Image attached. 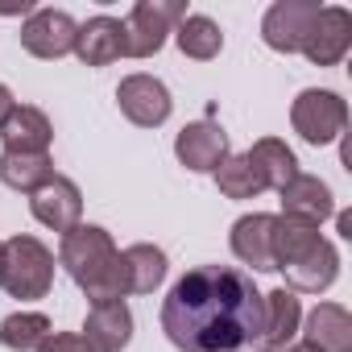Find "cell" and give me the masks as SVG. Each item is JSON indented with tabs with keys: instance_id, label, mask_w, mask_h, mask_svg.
Listing matches in <instances>:
<instances>
[{
	"instance_id": "cell-1",
	"label": "cell",
	"mask_w": 352,
	"mask_h": 352,
	"mask_svg": "<svg viewBox=\"0 0 352 352\" xmlns=\"http://www.w3.org/2000/svg\"><path fill=\"white\" fill-rule=\"evenodd\" d=\"M265 294L232 265H195L170 286L162 331L179 352H241L257 340Z\"/></svg>"
},
{
	"instance_id": "cell-2",
	"label": "cell",
	"mask_w": 352,
	"mask_h": 352,
	"mask_svg": "<svg viewBox=\"0 0 352 352\" xmlns=\"http://www.w3.org/2000/svg\"><path fill=\"white\" fill-rule=\"evenodd\" d=\"M58 265L75 278V286L87 294L91 307H100V302H124L129 298L120 249L112 245V232L100 228V224H75L71 232H63Z\"/></svg>"
},
{
	"instance_id": "cell-3",
	"label": "cell",
	"mask_w": 352,
	"mask_h": 352,
	"mask_svg": "<svg viewBox=\"0 0 352 352\" xmlns=\"http://www.w3.org/2000/svg\"><path fill=\"white\" fill-rule=\"evenodd\" d=\"M274 270L286 274V290L294 294H323L340 278V253L319 228L294 224L278 216L274 228Z\"/></svg>"
},
{
	"instance_id": "cell-4",
	"label": "cell",
	"mask_w": 352,
	"mask_h": 352,
	"mask_svg": "<svg viewBox=\"0 0 352 352\" xmlns=\"http://www.w3.org/2000/svg\"><path fill=\"white\" fill-rule=\"evenodd\" d=\"M54 286V253L38 241V236H9L5 241V278L0 290H9L13 298L30 302V298H46Z\"/></svg>"
},
{
	"instance_id": "cell-5",
	"label": "cell",
	"mask_w": 352,
	"mask_h": 352,
	"mask_svg": "<svg viewBox=\"0 0 352 352\" xmlns=\"http://www.w3.org/2000/svg\"><path fill=\"white\" fill-rule=\"evenodd\" d=\"M187 17L183 0H137L133 13L124 17V50L129 58H153L166 38L179 30V21Z\"/></svg>"
},
{
	"instance_id": "cell-6",
	"label": "cell",
	"mask_w": 352,
	"mask_h": 352,
	"mask_svg": "<svg viewBox=\"0 0 352 352\" xmlns=\"http://www.w3.org/2000/svg\"><path fill=\"white\" fill-rule=\"evenodd\" d=\"M290 124L307 145H331L348 129V104L327 87H307L290 104Z\"/></svg>"
},
{
	"instance_id": "cell-7",
	"label": "cell",
	"mask_w": 352,
	"mask_h": 352,
	"mask_svg": "<svg viewBox=\"0 0 352 352\" xmlns=\"http://www.w3.org/2000/svg\"><path fill=\"white\" fill-rule=\"evenodd\" d=\"M352 46V13L340 9V5H323L298 46V54L315 67H336Z\"/></svg>"
},
{
	"instance_id": "cell-8",
	"label": "cell",
	"mask_w": 352,
	"mask_h": 352,
	"mask_svg": "<svg viewBox=\"0 0 352 352\" xmlns=\"http://www.w3.org/2000/svg\"><path fill=\"white\" fill-rule=\"evenodd\" d=\"M116 104H120V112H124L137 129H157V124H166V120H170V108H174L170 87H166L157 75H141V71L120 79Z\"/></svg>"
},
{
	"instance_id": "cell-9",
	"label": "cell",
	"mask_w": 352,
	"mask_h": 352,
	"mask_svg": "<svg viewBox=\"0 0 352 352\" xmlns=\"http://www.w3.org/2000/svg\"><path fill=\"white\" fill-rule=\"evenodd\" d=\"M75 38H79V25L63 9H34L21 25V46L34 58H67L75 54Z\"/></svg>"
},
{
	"instance_id": "cell-10",
	"label": "cell",
	"mask_w": 352,
	"mask_h": 352,
	"mask_svg": "<svg viewBox=\"0 0 352 352\" xmlns=\"http://www.w3.org/2000/svg\"><path fill=\"white\" fill-rule=\"evenodd\" d=\"M319 9H323L319 0H278V5H270L265 17H261L265 46L278 50V54H298V46H302Z\"/></svg>"
},
{
	"instance_id": "cell-11",
	"label": "cell",
	"mask_w": 352,
	"mask_h": 352,
	"mask_svg": "<svg viewBox=\"0 0 352 352\" xmlns=\"http://www.w3.org/2000/svg\"><path fill=\"white\" fill-rule=\"evenodd\" d=\"M278 195H282V220L319 228L323 220L336 216V195H331V187L323 179H315V174H294Z\"/></svg>"
},
{
	"instance_id": "cell-12",
	"label": "cell",
	"mask_w": 352,
	"mask_h": 352,
	"mask_svg": "<svg viewBox=\"0 0 352 352\" xmlns=\"http://www.w3.org/2000/svg\"><path fill=\"white\" fill-rule=\"evenodd\" d=\"M228 153H232L228 149V133L216 120H195V124H187L179 137H174V157H179L187 170H195V174H216Z\"/></svg>"
},
{
	"instance_id": "cell-13",
	"label": "cell",
	"mask_w": 352,
	"mask_h": 352,
	"mask_svg": "<svg viewBox=\"0 0 352 352\" xmlns=\"http://www.w3.org/2000/svg\"><path fill=\"white\" fill-rule=\"evenodd\" d=\"M302 327V302L294 290L278 286L265 294V315H261V331L253 340V352H282Z\"/></svg>"
},
{
	"instance_id": "cell-14",
	"label": "cell",
	"mask_w": 352,
	"mask_h": 352,
	"mask_svg": "<svg viewBox=\"0 0 352 352\" xmlns=\"http://www.w3.org/2000/svg\"><path fill=\"white\" fill-rule=\"evenodd\" d=\"M274 228H278V216H270V212L241 216L228 232V245H232L236 261L253 265L257 274H270L274 270Z\"/></svg>"
},
{
	"instance_id": "cell-15",
	"label": "cell",
	"mask_w": 352,
	"mask_h": 352,
	"mask_svg": "<svg viewBox=\"0 0 352 352\" xmlns=\"http://www.w3.org/2000/svg\"><path fill=\"white\" fill-rule=\"evenodd\" d=\"M30 212H34L38 224H46L54 232H71L79 224V216H83V195H79V187L71 179L54 174L42 191L30 195Z\"/></svg>"
},
{
	"instance_id": "cell-16",
	"label": "cell",
	"mask_w": 352,
	"mask_h": 352,
	"mask_svg": "<svg viewBox=\"0 0 352 352\" xmlns=\"http://www.w3.org/2000/svg\"><path fill=\"white\" fill-rule=\"evenodd\" d=\"M0 141H5V153H50L54 124H50V116L42 108L17 104L9 112V120L0 124Z\"/></svg>"
},
{
	"instance_id": "cell-17",
	"label": "cell",
	"mask_w": 352,
	"mask_h": 352,
	"mask_svg": "<svg viewBox=\"0 0 352 352\" xmlns=\"http://www.w3.org/2000/svg\"><path fill=\"white\" fill-rule=\"evenodd\" d=\"M75 54L83 67H108L116 58H129L124 50V21L116 17H91L87 25H79V38H75Z\"/></svg>"
},
{
	"instance_id": "cell-18",
	"label": "cell",
	"mask_w": 352,
	"mask_h": 352,
	"mask_svg": "<svg viewBox=\"0 0 352 352\" xmlns=\"http://www.w3.org/2000/svg\"><path fill=\"white\" fill-rule=\"evenodd\" d=\"M83 340L91 344V352H124L133 340V311L124 302L91 307L87 323H83Z\"/></svg>"
},
{
	"instance_id": "cell-19",
	"label": "cell",
	"mask_w": 352,
	"mask_h": 352,
	"mask_svg": "<svg viewBox=\"0 0 352 352\" xmlns=\"http://www.w3.org/2000/svg\"><path fill=\"white\" fill-rule=\"evenodd\" d=\"M298 331L315 352H352V315L340 302H319Z\"/></svg>"
},
{
	"instance_id": "cell-20",
	"label": "cell",
	"mask_w": 352,
	"mask_h": 352,
	"mask_svg": "<svg viewBox=\"0 0 352 352\" xmlns=\"http://www.w3.org/2000/svg\"><path fill=\"white\" fill-rule=\"evenodd\" d=\"M245 157H249V166L257 170V179L265 183V191H282L294 174H302L294 149H290L286 141H278V137H261L253 149H245Z\"/></svg>"
},
{
	"instance_id": "cell-21",
	"label": "cell",
	"mask_w": 352,
	"mask_h": 352,
	"mask_svg": "<svg viewBox=\"0 0 352 352\" xmlns=\"http://www.w3.org/2000/svg\"><path fill=\"white\" fill-rule=\"evenodd\" d=\"M120 265H124V282H129V294H153L162 282H166V253L157 245H129L120 253Z\"/></svg>"
},
{
	"instance_id": "cell-22",
	"label": "cell",
	"mask_w": 352,
	"mask_h": 352,
	"mask_svg": "<svg viewBox=\"0 0 352 352\" xmlns=\"http://www.w3.org/2000/svg\"><path fill=\"white\" fill-rule=\"evenodd\" d=\"M54 179V162L50 153H0V183L13 191H42Z\"/></svg>"
},
{
	"instance_id": "cell-23",
	"label": "cell",
	"mask_w": 352,
	"mask_h": 352,
	"mask_svg": "<svg viewBox=\"0 0 352 352\" xmlns=\"http://www.w3.org/2000/svg\"><path fill=\"white\" fill-rule=\"evenodd\" d=\"M174 42H179V50H183L187 58H195V63H212V58L224 50L220 25H216L212 17H204V13H187V17L179 21V30H174Z\"/></svg>"
},
{
	"instance_id": "cell-24",
	"label": "cell",
	"mask_w": 352,
	"mask_h": 352,
	"mask_svg": "<svg viewBox=\"0 0 352 352\" xmlns=\"http://www.w3.org/2000/svg\"><path fill=\"white\" fill-rule=\"evenodd\" d=\"M50 331L54 327H50V319L42 311H13L5 323H0V344L9 352H38Z\"/></svg>"
},
{
	"instance_id": "cell-25",
	"label": "cell",
	"mask_w": 352,
	"mask_h": 352,
	"mask_svg": "<svg viewBox=\"0 0 352 352\" xmlns=\"http://www.w3.org/2000/svg\"><path fill=\"white\" fill-rule=\"evenodd\" d=\"M216 187H220L224 199H257V195L265 191V183L257 179V170L249 166L245 153H228V157L220 162V170H216Z\"/></svg>"
},
{
	"instance_id": "cell-26",
	"label": "cell",
	"mask_w": 352,
	"mask_h": 352,
	"mask_svg": "<svg viewBox=\"0 0 352 352\" xmlns=\"http://www.w3.org/2000/svg\"><path fill=\"white\" fill-rule=\"evenodd\" d=\"M38 352H91V344L79 331H50Z\"/></svg>"
},
{
	"instance_id": "cell-27",
	"label": "cell",
	"mask_w": 352,
	"mask_h": 352,
	"mask_svg": "<svg viewBox=\"0 0 352 352\" xmlns=\"http://www.w3.org/2000/svg\"><path fill=\"white\" fill-rule=\"evenodd\" d=\"M13 108H17V100H13V91H9L5 83H0V124H5V120H9V112H13Z\"/></svg>"
},
{
	"instance_id": "cell-28",
	"label": "cell",
	"mask_w": 352,
	"mask_h": 352,
	"mask_svg": "<svg viewBox=\"0 0 352 352\" xmlns=\"http://www.w3.org/2000/svg\"><path fill=\"white\" fill-rule=\"evenodd\" d=\"M336 228H340V236H352V216L340 212V216H336Z\"/></svg>"
},
{
	"instance_id": "cell-29",
	"label": "cell",
	"mask_w": 352,
	"mask_h": 352,
	"mask_svg": "<svg viewBox=\"0 0 352 352\" xmlns=\"http://www.w3.org/2000/svg\"><path fill=\"white\" fill-rule=\"evenodd\" d=\"M282 352H315V348H311V344H286Z\"/></svg>"
},
{
	"instance_id": "cell-30",
	"label": "cell",
	"mask_w": 352,
	"mask_h": 352,
	"mask_svg": "<svg viewBox=\"0 0 352 352\" xmlns=\"http://www.w3.org/2000/svg\"><path fill=\"white\" fill-rule=\"evenodd\" d=\"M0 278H5V241H0Z\"/></svg>"
}]
</instances>
